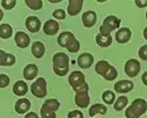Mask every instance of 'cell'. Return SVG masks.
Returning a JSON list of instances; mask_svg holds the SVG:
<instances>
[{"label": "cell", "instance_id": "36", "mask_svg": "<svg viewBox=\"0 0 147 118\" xmlns=\"http://www.w3.org/2000/svg\"><path fill=\"white\" fill-rule=\"evenodd\" d=\"M25 118H39V116L36 115L35 112H28V113L25 116Z\"/></svg>", "mask_w": 147, "mask_h": 118}, {"label": "cell", "instance_id": "9", "mask_svg": "<svg viewBox=\"0 0 147 118\" xmlns=\"http://www.w3.org/2000/svg\"><path fill=\"white\" fill-rule=\"evenodd\" d=\"M140 63L137 60V59H129V60L126 62L125 64V72L128 77H137L140 72Z\"/></svg>", "mask_w": 147, "mask_h": 118}, {"label": "cell", "instance_id": "14", "mask_svg": "<svg viewBox=\"0 0 147 118\" xmlns=\"http://www.w3.org/2000/svg\"><path fill=\"white\" fill-rule=\"evenodd\" d=\"M14 40H16V44L18 47H20V49H26V47L30 45V37L26 34V33H24L21 31L17 32L16 33V37H14Z\"/></svg>", "mask_w": 147, "mask_h": 118}, {"label": "cell", "instance_id": "2", "mask_svg": "<svg viewBox=\"0 0 147 118\" xmlns=\"http://www.w3.org/2000/svg\"><path fill=\"white\" fill-rule=\"evenodd\" d=\"M58 44L61 47L67 49L68 52H71V53H76V52H78L80 50V43L76 39V37L73 35V33L68 32V31H65V32L59 34Z\"/></svg>", "mask_w": 147, "mask_h": 118}, {"label": "cell", "instance_id": "1", "mask_svg": "<svg viewBox=\"0 0 147 118\" xmlns=\"http://www.w3.org/2000/svg\"><path fill=\"white\" fill-rule=\"evenodd\" d=\"M69 58L66 53L58 52L53 56V71L59 77H64L68 72Z\"/></svg>", "mask_w": 147, "mask_h": 118}, {"label": "cell", "instance_id": "29", "mask_svg": "<svg viewBox=\"0 0 147 118\" xmlns=\"http://www.w3.org/2000/svg\"><path fill=\"white\" fill-rule=\"evenodd\" d=\"M25 4H26L30 8L34 9V11L40 9V8L42 7V1H41V0H26Z\"/></svg>", "mask_w": 147, "mask_h": 118}, {"label": "cell", "instance_id": "35", "mask_svg": "<svg viewBox=\"0 0 147 118\" xmlns=\"http://www.w3.org/2000/svg\"><path fill=\"white\" fill-rule=\"evenodd\" d=\"M136 5L138 7H145L147 6V0H136Z\"/></svg>", "mask_w": 147, "mask_h": 118}, {"label": "cell", "instance_id": "13", "mask_svg": "<svg viewBox=\"0 0 147 118\" xmlns=\"http://www.w3.org/2000/svg\"><path fill=\"white\" fill-rule=\"evenodd\" d=\"M82 5H84V1L82 0H69L68 1V5H67V12L69 16H77L79 12L81 11L82 8Z\"/></svg>", "mask_w": 147, "mask_h": 118}, {"label": "cell", "instance_id": "20", "mask_svg": "<svg viewBox=\"0 0 147 118\" xmlns=\"http://www.w3.org/2000/svg\"><path fill=\"white\" fill-rule=\"evenodd\" d=\"M16 111L18 112V113H25V112H27L28 110H30V108H31V102L28 100V99H26V98H21V99H18L17 100V103H16Z\"/></svg>", "mask_w": 147, "mask_h": 118}, {"label": "cell", "instance_id": "22", "mask_svg": "<svg viewBox=\"0 0 147 118\" xmlns=\"http://www.w3.org/2000/svg\"><path fill=\"white\" fill-rule=\"evenodd\" d=\"M27 90H28L27 84L25 81H22V80L17 81L16 84L13 85V93L17 94V96H19V97L25 96V94L27 93Z\"/></svg>", "mask_w": 147, "mask_h": 118}, {"label": "cell", "instance_id": "8", "mask_svg": "<svg viewBox=\"0 0 147 118\" xmlns=\"http://www.w3.org/2000/svg\"><path fill=\"white\" fill-rule=\"evenodd\" d=\"M31 92L36 98H44L47 94V84L45 78L40 77L31 85Z\"/></svg>", "mask_w": 147, "mask_h": 118}, {"label": "cell", "instance_id": "7", "mask_svg": "<svg viewBox=\"0 0 147 118\" xmlns=\"http://www.w3.org/2000/svg\"><path fill=\"white\" fill-rule=\"evenodd\" d=\"M119 26H120V19L114 17V16H109V17L105 18L99 31L101 34L107 35V34H111V32L114 31L115 28H118Z\"/></svg>", "mask_w": 147, "mask_h": 118}, {"label": "cell", "instance_id": "21", "mask_svg": "<svg viewBox=\"0 0 147 118\" xmlns=\"http://www.w3.org/2000/svg\"><path fill=\"white\" fill-rule=\"evenodd\" d=\"M16 63V57L11 53H6L5 51H0V65L11 66Z\"/></svg>", "mask_w": 147, "mask_h": 118}, {"label": "cell", "instance_id": "32", "mask_svg": "<svg viewBox=\"0 0 147 118\" xmlns=\"http://www.w3.org/2000/svg\"><path fill=\"white\" fill-rule=\"evenodd\" d=\"M53 17H54L55 19H59V20H64V19L66 18V13H65L64 9L59 8V9H55V11L53 12Z\"/></svg>", "mask_w": 147, "mask_h": 118}, {"label": "cell", "instance_id": "37", "mask_svg": "<svg viewBox=\"0 0 147 118\" xmlns=\"http://www.w3.org/2000/svg\"><path fill=\"white\" fill-rule=\"evenodd\" d=\"M141 80H142V83H144V84L147 86V71H146V72L142 75V77H141Z\"/></svg>", "mask_w": 147, "mask_h": 118}, {"label": "cell", "instance_id": "16", "mask_svg": "<svg viewBox=\"0 0 147 118\" xmlns=\"http://www.w3.org/2000/svg\"><path fill=\"white\" fill-rule=\"evenodd\" d=\"M26 28L32 32V33H36V32H39L40 30V26H41V24H40V20L36 18V17H28L26 19Z\"/></svg>", "mask_w": 147, "mask_h": 118}, {"label": "cell", "instance_id": "25", "mask_svg": "<svg viewBox=\"0 0 147 118\" xmlns=\"http://www.w3.org/2000/svg\"><path fill=\"white\" fill-rule=\"evenodd\" d=\"M106 112H107V108H106L105 105H102V104H94V105H92L90 111H88V113H90L91 117H94L98 113L105 115Z\"/></svg>", "mask_w": 147, "mask_h": 118}, {"label": "cell", "instance_id": "15", "mask_svg": "<svg viewBox=\"0 0 147 118\" xmlns=\"http://www.w3.org/2000/svg\"><path fill=\"white\" fill-rule=\"evenodd\" d=\"M96 22V13L94 11H86L82 14V24L85 27H92Z\"/></svg>", "mask_w": 147, "mask_h": 118}, {"label": "cell", "instance_id": "19", "mask_svg": "<svg viewBox=\"0 0 147 118\" xmlns=\"http://www.w3.org/2000/svg\"><path fill=\"white\" fill-rule=\"evenodd\" d=\"M38 71H39L38 66L35 64H28L24 68V77L27 80H33L36 77V75H38Z\"/></svg>", "mask_w": 147, "mask_h": 118}, {"label": "cell", "instance_id": "39", "mask_svg": "<svg viewBox=\"0 0 147 118\" xmlns=\"http://www.w3.org/2000/svg\"><path fill=\"white\" fill-rule=\"evenodd\" d=\"M146 19H147V12H146Z\"/></svg>", "mask_w": 147, "mask_h": 118}, {"label": "cell", "instance_id": "4", "mask_svg": "<svg viewBox=\"0 0 147 118\" xmlns=\"http://www.w3.org/2000/svg\"><path fill=\"white\" fill-rule=\"evenodd\" d=\"M95 72L104 77L106 80H114L118 76L117 68L106 60H100L95 65Z\"/></svg>", "mask_w": 147, "mask_h": 118}, {"label": "cell", "instance_id": "12", "mask_svg": "<svg viewBox=\"0 0 147 118\" xmlns=\"http://www.w3.org/2000/svg\"><path fill=\"white\" fill-rule=\"evenodd\" d=\"M133 87H134V84L131 80H119V81L115 83V85H114V90L119 93L129 92L131 90H133Z\"/></svg>", "mask_w": 147, "mask_h": 118}, {"label": "cell", "instance_id": "11", "mask_svg": "<svg viewBox=\"0 0 147 118\" xmlns=\"http://www.w3.org/2000/svg\"><path fill=\"white\" fill-rule=\"evenodd\" d=\"M78 65L81 67V68H88L92 66L93 62H94V59H93V56L91 53H87V52H85V53H81L79 57H78Z\"/></svg>", "mask_w": 147, "mask_h": 118}, {"label": "cell", "instance_id": "38", "mask_svg": "<svg viewBox=\"0 0 147 118\" xmlns=\"http://www.w3.org/2000/svg\"><path fill=\"white\" fill-rule=\"evenodd\" d=\"M144 38H145V39L147 40V27H146V28L144 30Z\"/></svg>", "mask_w": 147, "mask_h": 118}, {"label": "cell", "instance_id": "27", "mask_svg": "<svg viewBox=\"0 0 147 118\" xmlns=\"http://www.w3.org/2000/svg\"><path fill=\"white\" fill-rule=\"evenodd\" d=\"M128 104V98L127 97H125V96H121V97H119L117 100H115V103H114V109L117 110V111H121L122 109H125V106Z\"/></svg>", "mask_w": 147, "mask_h": 118}, {"label": "cell", "instance_id": "23", "mask_svg": "<svg viewBox=\"0 0 147 118\" xmlns=\"http://www.w3.org/2000/svg\"><path fill=\"white\" fill-rule=\"evenodd\" d=\"M95 41H96L98 45L101 46V47H108L109 45L112 44V37H111V34L105 35V34L99 33L95 37Z\"/></svg>", "mask_w": 147, "mask_h": 118}, {"label": "cell", "instance_id": "3", "mask_svg": "<svg viewBox=\"0 0 147 118\" xmlns=\"http://www.w3.org/2000/svg\"><path fill=\"white\" fill-rule=\"evenodd\" d=\"M68 83L77 93L78 92H88V85L85 81V76L80 71H73L68 77Z\"/></svg>", "mask_w": 147, "mask_h": 118}, {"label": "cell", "instance_id": "34", "mask_svg": "<svg viewBox=\"0 0 147 118\" xmlns=\"http://www.w3.org/2000/svg\"><path fill=\"white\" fill-rule=\"evenodd\" d=\"M139 57L142 59V60H147V45H144V46L140 47Z\"/></svg>", "mask_w": 147, "mask_h": 118}, {"label": "cell", "instance_id": "5", "mask_svg": "<svg viewBox=\"0 0 147 118\" xmlns=\"http://www.w3.org/2000/svg\"><path fill=\"white\" fill-rule=\"evenodd\" d=\"M147 111V102L145 99L138 98L134 100L128 109H126V118H139Z\"/></svg>", "mask_w": 147, "mask_h": 118}, {"label": "cell", "instance_id": "6", "mask_svg": "<svg viewBox=\"0 0 147 118\" xmlns=\"http://www.w3.org/2000/svg\"><path fill=\"white\" fill-rule=\"evenodd\" d=\"M60 108V103L58 99H47L40 110L41 118H55L57 111Z\"/></svg>", "mask_w": 147, "mask_h": 118}, {"label": "cell", "instance_id": "33", "mask_svg": "<svg viewBox=\"0 0 147 118\" xmlns=\"http://www.w3.org/2000/svg\"><path fill=\"white\" fill-rule=\"evenodd\" d=\"M67 118H84V115H82V112L79 111V110H73V111L68 112Z\"/></svg>", "mask_w": 147, "mask_h": 118}, {"label": "cell", "instance_id": "30", "mask_svg": "<svg viewBox=\"0 0 147 118\" xmlns=\"http://www.w3.org/2000/svg\"><path fill=\"white\" fill-rule=\"evenodd\" d=\"M17 1L16 0H1V5L5 9H12L16 6Z\"/></svg>", "mask_w": 147, "mask_h": 118}, {"label": "cell", "instance_id": "28", "mask_svg": "<svg viewBox=\"0 0 147 118\" xmlns=\"http://www.w3.org/2000/svg\"><path fill=\"white\" fill-rule=\"evenodd\" d=\"M102 100H104L106 104H108V105L113 104L114 100H115V94H114V92H112V91H105V92L102 93Z\"/></svg>", "mask_w": 147, "mask_h": 118}, {"label": "cell", "instance_id": "17", "mask_svg": "<svg viewBox=\"0 0 147 118\" xmlns=\"http://www.w3.org/2000/svg\"><path fill=\"white\" fill-rule=\"evenodd\" d=\"M76 104L79 106V108H87L88 104H90V96H88V92H78L76 94V98H74Z\"/></svg>", "mask_w": 147, "mask_h": 118}, {"label": "cell", "instance_id": "31", "mask_svg": "<svg viewBox=\"0 0 147 118\" xmlns=\"http://www.w3.org/2000/svg\"><path fill=\"white\" fill-rule=\"evenodd\" d=\"M8 84H9V77L7 75H5V73H1L0 75V87L4 89Z\"/></svg>", "mask_w": 147, "mask_h": 118}, {"label": "cell", "instance_id": "18", "mask_svg": "<svg viewBox=\"0 0 147 118\" xmlns=\"http://www.w3.org/2000/svg\"><path fill=\"white\" fill-rule=\"evenodd\" d=\"M42 30L47 35H54L59 31V24L55 20H47L44 24Z\"/></svg>", "mask_w": 147, "mask_h": 118}, {"label": "cell", "instance_id": "26", "mask_svg": "<svg viewBox=\"0 0 147 118\" xmlns=\"http://www.w3.org/2000/svg\"><path fill=\"white\" fill-rule=\"evenodd\" d=\"M12 35V27L8 24H1L0 26V37L3 39H8Z\"/></svg>", "mask_w": 147, "mask_h": 118}, {"label": "cell", "instance_id": "24", "mask_svg": "<svg viewBox=\"0 0 147 118\" xmlns=\"http://www.w3.org/2000/svg\"><path fill=\"white\" fill-rule=\"evenodd\" d=\"M32 53L35 58H41L45 54V46L40 41H35L32 44Z\"/></svg>", "mask_w": 147, "mask_h": 118}, {"label": "cell", "instance_id": "10", "mask_svg": "<svg viewBox=\"0 0 147 118\" xmlns=\"http://www.w3.org/2000/svg\"><path fill=\"white\" fill-rule=\"evenodd\" d=\"M132 37V32L129 28L127 27H122V28H119L118 32L115 33V40L119 43V44H125L127 43Z\"/></svg>", "mask_w": 147, "mask_h": 118}]
</instances>
